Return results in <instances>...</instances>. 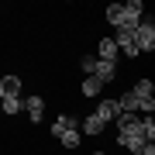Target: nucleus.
I'll return each mask as SVG.
<instances>
[{
    "label": "nucleus",
    "instance_id": "f257e3e1",
    "mask_svg": "<svg viewBox=\"0 0 155 155\" xmlns=\"http://www.w3.org/2000/svg\"><path fill=\"white\" fill-rule=\"evenodd\" d=\"M134 41H138V52H155V17L152 14H145L134 24Z\"/></svg>",
    "mask_w": 155,
    "mask_h": 155
},
{
    "label": "nucleus",
    "instance_id": "f03ea898",
    "mask_svg": "<svg viewBox=\"0 0 155 155\" xmlns=\"http://www.w3.org/2000/svg\"><path fill=\"white\" fill-rule=\"evenodd\" d=\"M24 100V117H28L31 124H38L45 117V97L41 93H31V97H21Z\"/></svg>",
    "mask_w": 155,
    "mask_h": 155
},
{
    "label": "nucleus",
    "instance_id": "7ed1b4c3",
    "mask_svg": "<svg viewBox=\"0 0 155 155\" xmlns=\"http://www.w3.org/2000/svg\"><path fill=\"white\" fill-rule=\"evenodd\" d=\"M90 76H97L100 83H114L117 79V62H104V59H93V69H90Z\"/></svg>",
    "mask_w": 155,
    "mask_h": 155
},
{
    "label": "nucleus",
    "instance_id": "20e7f679",
    "mask_svg": "<svg viewBox=\"0 0 155 155\" xmlns=\"http://www.w3.org/2000/svg\"><path fill=\"white\" fill-rule=\"evenodd\" d=\"M97 117H100V121H117V117H121V107H117V100H110V97H100L97 100V110H93Z\"/></svg>",
    "mask_w": 155,
    "mask_h": 155
},
{
    "label": "nucleus",
    "instance_id": "39448f33",
    "mask_svg": "<svg viewBox=\"0 0 155 155\" xmlns=\"http://www.w3.org/2000/svg\"><path fill=\"white\" fill-rule=\"evenodd\" d=\"M121 7H124V24L121 28H134V24L145 17V4L141 0H127V4H121Z\"/></svg>",
    "mask_w": 155,
    "mask_h": 155
},
{
    "label": "nucleus",
    "instance_id": "423d86ee",
    "mask_svg": "<svg viewBox=\"0 0 155 155\" xmlns=\"http://www.w3.org/2000/svg\"><path fill=\"white\" fill-rule=\"evenodd\" d=\"M104 121H100L97 114H86V117H79V134H90V138H100L104 134Z\"/></svg>",
    "mask_w": 155,
    "mask_h": 155
},
{
    "label": "nucleus",
    "instance_id": "0eeeda50",
    "mask_svg": "<svg viewBox=\"0 0 155 155\" xmlns=\"http://www.w3.org/2000/svg\"><path fill=\"white\" fill-rule=\"evenodd\" d=\"M66 131H79V117H72V114H62L59 121H52V138H62Z\"/></svg>",
    "mask_w": 155,
    "mask_h": 155
},
{
    "label": "nucleus",
    "instance_id": "6e6552de",
    "mask_svg": "<svg viewBox=\"0 0 155 155\" xmlns=\"http://www.w3.org/2000/svg\"><path fill=\"white\" fill-rule=\"evenodd\" d=\"M97 59L117 62V45H114V38H100V41H97Z\"/></svg>",
    "mask_w": 155,
    "mask_h": 155
},
{
    "label": "nucleus",
    "instance_id": "1a4fd4ad",
    "mask_svg": "<svg viewBox=\"0 0 155 155\" xmlns=\"http://www.w3.org/2000/svg\"><path fill=\"white\" fill-rule=\"evenodd\" d=\"M4 97H21V76H4L0 79V100Z\"/></svg>",
    "mask_w": 155,
    "mask_h": 155
},
{
    "label": "nucleus",
    "instance_id": "9d476101",
    "mask_svg": "<svg viewBox=\"0 0 155 155\" xmlns=\"http://www.w3.org/2000/svg\"><path fill=\"white\" fill-rule=\"evenodd\" d=\"M0 110H4L7 117H17V114H24V100L21 97H4L0 100Z\"/></svg>",
    "mask_w": 155,
    "mask_h": 155
},
{
    "label": "nucleus",
    "instance_id": "9b49d317",
    "mask_svg": "<svg viewBox=\"0 0 155 155\" xmlns=\"http://www.w3.org/2000/svg\"><path fill=\"white\" fill-rule=\"evenodd\" d=\"M79 90H83V97H90V100H100V93H104V83H100L97 76H86Z\"/></svg>",
    "mask_w": 155,
    "mask_h": 155
},
{
    "label": "nucleus",
    "instance_id": "f8f14e48",
    "mask_svg": "<svg viewBox=\"0 0 155 155\" xmlns=\"http://www.w3.org/2000/svg\"><path fill=\"white\" fill-rule=\"evenodd\" d=\"M131 93L138 97V100H152V93H155V83H152V79H138V83L131 86Z\"/></svg>",
    "mask_w": 155,
    "mask_h": 155
},
{
    "label": "nucleus",
    "instance_id": "ddd939ff",
    "mask_svg": "<svg viewBox=\"0 0 155 155\" xmlns=\"http://www.w3.org/2000/svg\"><path fill=\"white\" fill-rule=\"evenodd\" d=\"M117 107H121V114H138V97H134L131 90H127V93H121Z\"/></svg>",
    "mask_w": 155,
    "mask_h": 155
},
{
    "label": "nucleus",
    "instance_id": "4468645a",
    "mask_svg": "<svg viewBox=\"0 0 155 155\" xmlns=\"http://www.w3.org/2000/svg\"><path fill=\"white\" fill-rule=\"evenodd\" d=\"M104 17H107V24H114V28H121V24H124V7H121V4H110Z\"/></svg>",
    "mask_w": 155,
    "mask_h": 155
},
{
    "label": "nucleus",
    "instance_id": "2eb2a0df",
    "mask_svg": "<svg viewBox=\"0 0 155 155\" xmlns=\"http://www.w3.org/2000/svg\"><path fill=\"white\" fill-rule=\"evenodd\" d=\"M141 138L148 145H155V121L152 117H141Z\"/></svg>",
    "mask_w": 155,
    "mask_h": 155
},
{
    "label": "nucleus",
    "instance_id": "dca6fc26",
    "mask_svg": "<svg viewBox=\"0 0 155 155\" xmlns=\"http://www.w3.org/2000/svg\"><path fill=\"white\" fill-rule=\"evenodd\" d=\"M62 148H79V141H83V134H79V131H66V134H62Z\"/></svg>",
    "mask_w": 155,
    "mask_h": 155
},
{
    "label": "nucleus",
    "instance_id": "f3484780",
    "mask_svg": "<svg viewBox=\"0 0 155 155\" xmlns=\"http://www.w3.org/2000/svg\"><path fill=\"white\" fill-rule=\"evenodd\" d=\"M79 69L90 76V69H93V55H83V62H79Z\"/></svg>",
    "mask_w": 155,
    "mask_h": 155
},
{
    "label": "nucleus",
    "instance_id": "a211bd4d",
    "mask_svg": "<svg viewBox=\"0 0 155 155\" xmlns=\"http://www.w3.org/2000/svg\"><path fill=\"white\" fill-rule=\"evenodd\" d=\"M93 155H107V152H93Z\"/></svg>",
    "mask_w": 155,
    "mask_h": 155
}]
</instances>
